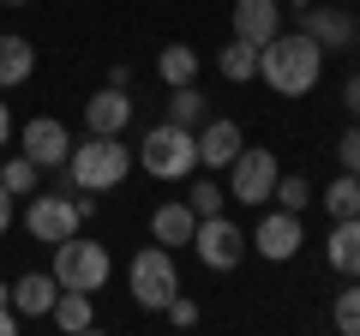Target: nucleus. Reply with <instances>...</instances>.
<instances>
[{"label": "nucleus", "instance_id": "1", "mask_svg": "<svg viewBox=\"0 0 360 336\" xmlns=\"http://www.w3.org/2000/svg\"><path fill=\"white\" fill-rule=\"evenodd\" d=\"M258 78L276 96H307V91H319V78H324V49L307 30H276L258 49Z\"/></svg>", "mask_w": 360, "mask_h": 336}, {"label": "nucleus", "instance_id": "2", "mask_svg": "<svg viewBox=\"0 0 360 336\" xmlns=\"http://www.w3.org/2000/svg\"><path fill=\"white\" fill-rule=\"evenodd\" d=\"M132 174V150L120 138H103V132H90L84 144H72V156H66V181L78 186V193H108V186H120Z\"/></svg>", "mask_w": 360, "mask_h": 336}, {"label": "nucleus", "instance_id": "3", "mask_svg": "<svg viewBox=\"0 0 360 336\" xmlns=\"http://www.w3.org/2000/svg\"><path fill=\"white\" fill-rule=\"evenodd\" d=\"M139 162L150 168L156 181H186L198 168V132L193 127H174V120H156L139 144Z\"/></svg>", "mask_w": 360, "mask_h": 336}, {"label": "nucleus", "instance_id": "4", "mask_svg": "<svg viewBox=\"0 0 360 336\" xmlns=\"http://www.w3.org/2000/svg\"><path fill=\"white\" fill-rule=\"evenodd\" d=\"M127 283H132V300H139V306H150V312H162L168 300L180 295V271H174V259H168L162 240H150V246H139V252H132Z\"/></svg>", "mask_w": 360, "mask_h": 336}, {"label": "nucleus", "instance_id": "5", "mask_svg": "<svg viewBox=\"0 0 360 336\" xmlns=\"http://www.w3.org/2000/svg\"><path fill=\"white\" fill-rule=\"evenodd\" d=\"M54 283L78 288V295H96L108 283V246L103 240H84V234H66L54 246Z\"/></svg>", "mask_w": 360, "mask_h": 336}, {"label": "nucleus", "instance_id": "6", "mask_svg": "<svg viewBox=\"0 0 360 336\" xmlns=\"http://www.w3.org/2000/svg\"><path fill=\"white\" fill-rule=\"evenodd\" d=\"M193 252H198L205 271H234V264L246 259V228H240V222H229L222 210H217V217H198Z\"/></svg>", "mask_w": 360, "mask_h": 336}, {"label": "nucleus", "instance_id": "7", "mask_svg": "<svg viewBox=\"0 0 360 336\" xmlns=\"http://www.w3.org/2000/svg\"><path fill=\"white\" fill-rule=\"evenodd\" d=\"M276 174H283V168H276V156L270 150H234V162H229V198H240V205H270V193H276Z\"/></svg>", "mask_w": 360, "mask_h": 336}, {"label": "nucleus", "instance_id": "8", "mask_svg": "<svg viewBox=\"0 0 360 336\" xmlns=\"http://www.w3.org/2000/svg\"><path fill=\"white\" fill-rule=\"evenodd\" d=\"M258 252V259H270V264H283V259H295L300 246H307V222H300V210H264L258 217V228H252V240H246Z\"/></svg>", "mask_w": 360, "mask_h": 336}, {"label": "nucleus", "instance_id": "9", "mask_svg": "<svg viewBox=\"0 0 360 336\" xmlns=\"http://www.w3.org/2000/svg\"><path fill=\"white\" fill-rule=\"evenodd\" d=\"M78 198H60V193H42V198H30V210H25V228L37 234L42 246H60L66 234H78Z\"/></svg>", "mask_w": 360, "mask_h": 336}, {"label": "nucleus", "instance_id": "10", "mask_svg": "<svg viewBox=\"0 0 360 336\" xmlns=\"http://www.w3.org/2000/svg\"><path fill=\"white\" fill-rule=\"evenodd\" d=\"M18 150H25L37 168H66V156H72V132H66L54 115H37L25 127V138H18Z\"/></svg>", "mask_w": 360, "mask_h": 336}, {"label": "nucleus", "instance_id": "11", "mask_svg": "<svg viewBox=\"0 0 360 336\" xmlns=\"http://www.w3.org/2000/svg\"><path fill=\"white\" fill-rule=\"evenodd\" d=\"M300 30H307L324 54H330V49H348V42L360 37V25H354L348 6H307V13H300Z\"/></svg>", "mask_w": 360, "mask_h": 336}, {"label": "nucleus", "instance_id": "12", "mask_svg": "<svg viewBox=\"0 0 360 336\" xmlns=\"http://www.w3.org/2000/svg\"><path fill=\"white\" fill-rule=\"evenodd\" d=\"M283 30V0H234V37L264 49L270 37Z\"/></svg>", "mask_w": 360, "mask_h": 336}, {"label": "nucleus", "instance_id": "13", "mask_svg": "<svg viewBox=\"0 0 360 336\" xmlns=\"http://www.w3.org/2000/svg\"><path fill=\"white\" fill-rule=\"evenodd\" d=\"M127 120H132V96L120 91V84H103V91L84 103V127L103 132V138H120V132H127Z\"/></svg>", "mask_w": 360, "mask_h": 336}, {"label": "nucleus", "instance_id": "14", "mask_svg": "<svg viewBox=\"0 0 360 336\" xmlns=\"http://www.w3.org/2000/svg\"><path fill=\"white\" fill-rule=\"evenodd\" d=\"M54 295H60V283H54V271H30L13 283V306L18 318H49L54 312Z\"/></svg>", "mask_w": 360, "mask_h": 336}, {"label": "nucleus", "instance_id": "15", "mask_svg": "<svg viewBox=\"0 0 360 336\" xmlns=\"http://www.w3.org/2000/svg\"><path fill=\"white\" fill-rule=\"evenodd\" d=\"M193 228H198V210L186 198L156 205V217H150V240H162V246H193Z\"/></svg>", "mask_w": 360, "mask_h": 336}, {"label": "nucleus", "instance_id": "16", "mask_svg": "<svg viewBox=\"0 0 360 336\" xmlns=\"http://www.w3.org/2000/svg\"><path fill=\"white\" fill-rule=\"evenodd\" d=\"M240 144L246 138H240L234 120H205V132H198V162H205V168H229Z\"/></svg>", "mask_w": 360, "mask_h": 336}, {"label": "nucleus", "instance_id": "17", "mask_svg": "<svg viewBox=\"0 0 360 336\" xmlns=\"http://www.w3.org/2000/svg\"><path fill=\"white\" fill-rule=\"evenodd\" d=\"M324 259H330V271L360 276V217H342V222L330 228V240H324Z\"/></svg>", "mask_w": 360, "mask_h": 336}, {"label": "nucleus", "instance_id": "18", "mask_svg": "<svg viewBox=\"0 0 360 336\" xmlns=\"http://www.w3.org/2000/svg\"><path fill=\"white\" fill-rule=\"evenodd\" d=\"M30 72H37V49H30L25 37H0V91L25 84Z\"/></svg>", "mask_w": 360, "mask_h": 336}, {"label": "nucleus", "instance_id": "19", "mask_svg": "<svg viewBox=\"0 0 360 336\" xmlns=\"http://www.w3.org/2000/svg\"><path fill=\"white\" fill-rule=\"evenodd\" d=\"M156 78H162L168 91H174V84H193L198 78V54L186 49V42H168V49L156 54Z\"/></svg>", "mask_w": 360, "mask_h": 336}, {"label": "nucleus", "instance_id": "20", "mask_svg": "<svg viewBox=\"0 0 360 336\" xmlns=\"http://www.w3.org/2000/svg\"><path fill=\"white\" fill-rule=\"evenodd\" d=\"M49 318L60 324V330H90V324H96V306H90V295H78V288H60Z\"/></svg>", "mask_w": 360, "mask_h": 336}, {"label": "nucleus", "instance_id": "21", "mask_svg": "<svg viewBox=\"0 0 360 336\" xmlns=\"http://www.w3.org/2000/svg\"><path fill=\"white\" fill-rule=\"evenodd\" d=\"M217 72L229 78V84H246V78L258 72V49H252V42H240V37H229V42H222V54H217Z\"/></svg>", "mask_w": 360, "mask_h": 336}, {"label": "nucleus", "instance_id": "22", "mask_svg": "<svg viewBox=\"0 0 360 336\" xmlns=\"http://www.w3.org/2000/svg\"><path fill=\"white\" fill-rule=\"evenodd\" d=\"M324 210H330V222H342V217H360V174H336L330 186H324Z\"/></svg>", "mask_w": 360, "mask_h": 336}, {"label": "nucleus", "instance_id": "23", "mask_svg": "<svg viewBox=\"0 0 360 336\" xmlns=\"http://www.w3.org/2000/svg\"><path fill=\"white\" fill-rule=\"evenodd\" d=\"M168 120H174V127H205V96L193 91V84H174V96H168Z\"/></svg>", "mask_w": 360, "mask_h": 336}, {"label": "nucleus", "instance_id": "24", "mask_svg": "<svg viewBox=\"0 0 360 336\" xmlns=\"http://www.w3.org/2000/svg\"><path fill=\"white\" fill-rule=\"evenodd\" d=\"M270 205L300 210V217H307V205H312V186H307V174H276V193H270Z\"/></svg>", "mask_w": 360, "mask_h": 336}, {"label": "nucleus", "instance_id": "25", "mask_svg": "<svg viewBox=\"0 0 360 336\" xmlns=\"http://www.w3.org/2000/svg\"><path fill=\"white\" fill-rule=\"evenodd\" d=\"M330 318H336V330H342V336H360V276H348V288L336 295Z\"/></svg>", "mask_w": 360, "mask_h": 336}, {"label": "nucleus", "instance_id": "26", "mask_svg": "<svg viewBox=\"0 0 360 336\" xmlns=\"http://www.w3.org/2000/svg\"><path fill=\"white\" fill-rule=\"evenodd\" d=\"M37 174H42V168H37V162H30V156H25V150H18V156H13V162L0 168V186H6V193H37Z\"/></svg>", "mask_w": 360, "mask_h": 336}, {"label": "nucleus", "instance_id": "27", "mask_svg": "<svg viewBox=\"0 0 360 336\" xmlns=\"http://www.w3.org/2000/svg\"><path fill=\"white\" fill-rule=\"evenodd\" d=\"M186 205H193V210H198V217H217V210H222V205H229V193H222V186H217V181H198V186H193V193H186Z\"/></svg>", "mask_w": 360, "mask_h": 336}, {"label": "nucleus", "instance_id": "28", "mask_svg": "<svg viewBox=\"0 0 360 336\" xmlns=\"http://www.w3.org/2000/svg\"><path fill=\"white\" fill-rule=\"evenodd\" d=\"M162 312H168V324H174V330H193V324H198V300H186V295H174Z\"/></svg>", "mask_w": 360, "mask_h": 336}, {"label": "nucleus", "instance_id": "29", "mask_svg": "<svg viewBox=\"0 0 360 336\" xmlns=\"http://www.w3.org/2000/svg\"><path fill=\"white\" fill-rule=\"evenodd\" d=\"M336 156H342V168H348V174L360 168V127H348V132H342V144H336Z\"/></svg>", "mask_w": 360, "mask_h": 336}, {"label": "nucleus", "instance_id": "30", "mask_svg": "<svg viewBox=\"0 0 360 336\" xmlns=\"http://www.w3.org/2000/svg\"><path fill=\"white\" fill-rule=\"evenodd\" d=\"M18 330V306H13V288L0 283V336H13Z\"/></svg>", "mask_w": 360, "mask_h": 336}, {"label": "nucleus", "instance_id": "31", "mask_svg": "<svg viewBox=\"0 0 360 336\" xmlns=\"http://www.w3.org/2000/svg\"><path fill=\"white\" fill-rule=\"evenodd\" d=\"M342 108H348V115H360V72L342 78Z\"/></svg>", "mask_w": 360, "mask_h": 336}, {"label": "nucleus", "instance_id": "32", "mask_svg": "<svg viewBox=\"0 0 360 336\" xmlns=\"http://www.w3.org/2000/svg\"><path fill=\"white\" fill-rule=\"evenodd\" d=\"M13 228V193H6V186H0V234Z\"/></svg>", "mask_w": 360, "mask_h": 336}, {"label": "nucleus", "instance_id": "33", "mask_svg": "<svg viewBox=\"0 0 360 336\" xmlns=\"http://www.w3.org/2000/svg\"><path fill=\"white\" fill-rule=\"evenodd\" d=\"M6 138H13V115H6V103H0V150H6Z\"/></svg>", "mask_w": 360, "mask_h": 336}, {"label": "nucleus", "instance_id": "34", "mask_svg": "<svg viewBox=\"0 0 360 336\" xmlns=\"http://www.w3.org/2000/svg\"><path fill=\"white\" fill-rule=\"evenodd\" d=\"M0 6H25V0H0Z\"/></svg>", "mask_w": 360, "mask_h": 336}, {"label": "nucleus", "instance_id": "35", "mask_svg": "<svg viewBox=\"0 0 360 336\" xmlns=\"http://www.w3.org/2000/svg\"><path fill=\"white\" fill-rule=\"evenodd\" d=\"M295 6H300V0H295Z\"/></svg>", "mask_w": 360, "mask_h": 336}, {"label": "nucleus", "instance_id": "36", "mask_svg": "<svg viewBox=\"0 0 360 336\" xmlns=\"http://www.w3.org/2000/svg\"><path fill=\"white\" fill-rule=\"evenodd\" d=\"M354 174H360V168H354Z\"/></svg>", "mask_w": 360, "mask_h": 336}]
</instances>
